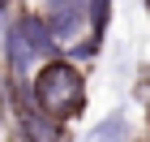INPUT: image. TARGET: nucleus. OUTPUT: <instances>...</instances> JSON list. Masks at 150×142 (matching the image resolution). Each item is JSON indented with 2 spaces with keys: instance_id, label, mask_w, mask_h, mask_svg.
<instances>
[{
  "instance_id": "nucleus-3",
  "label": "nucleus",
  "mask_w": 150,
  "mask_h": 142,
  "mask_svg": "<svg viewBox=\"0 0 150 142\" xmlns=\"http://www.w3.org/2000/svg\"><path fill=\"white\" fill-rule=\"evenodd\" d=\"M4 56H9V69H13V78H26V73H30V65H35L30 47H26V43H22V35L13 30V22L4 26Z\"/></svg>"
},
{
  "instance_id": "nucleus-4",
  "label": "nucleus",
  "mask_w": 150,
  "mask_h": 142,
  "mask_svg": "<svg viewBox=\"0 0 150 142\" xmlns=\"http://www.w3.org/2000/svg\"><path fill=\"white\" fill-rule=\"evenodd\" d=\"M129 138V121L116 112V116H107V121H99L90 133H86V142H125Z\"/></svg>"
},
{
  "instance_id": "nucleus-1",
  "label": "nucleus",
  "mask_w": 150,
  "mask_h": 142,
  "mask_svg": "<svg viewBox=\"0 0 150 142\" xmlns=\"http://www.w3.org/2000/svg\"><path fill=\"white\" fill-rule=\"evenodd\" d=\"M30 103L52 121H69L86 103V78L73 60H47L30 78Z\"/></svg>"
},
{
  "instance_id": "nucleus-6",
  "label": "nucleus",
  "mask_w": 150,
  "mask_h": 142,
  "mask_svg": "<svg viewBox=\"0 0 150 142\" xmlns=\"http://www.w3.org/2000/svg\"><path fill=\"white\" fill-rule=\"evenodd\" d=\"M4 4H9V0H0V9H4Z\"/></svg>"
},
{
  "instance_id": "nucleus-5",
  "label": "nucleus",
  "mask_w": 150,
  "mask_h": 142,
  "mask_svg": "<svg viewBox=\"0 0 150 142\" xmlns=\"http://www.w3.org/2000/svg\"><path fill=\"white\" fill-rule=\"evenodd\" d=\"M47 4H90V0H47Z\"/></svg>"
},
{
  "instance_id": "nucleus-2",
  "label": "nucleus",
  "mask_w": 150,
  "mask_h": 142,
  "mask_svg": "<svg viewBox=\"0 0 150 142\" xmlns=\"http://www.w3.org/2000/svg\"><path fill=\"white\" fill-rule=\"evenodd\" d=\"M13 30L22 35V43L30 47V56H35V60H47L52 52H56L52 30H47V22L39 17V13H22V17H13Z\"/></svg>"
}]
</instances>
